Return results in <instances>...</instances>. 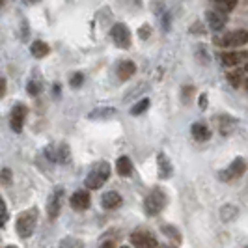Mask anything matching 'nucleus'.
I'll return each mask as SVG.
<instances>
[{
	"label": "nucleus",
	"mask_w": 248,
	"mask_h": 248,
	"mask_svg": "<svg viewBox=\"0 0 248 248\" xmlns=\"http://www.w3.org/2000/svg\"><path fill=\"white\" fill-rule=\"evenodd\" d=\"M108 177H110V164L105 161H101L86 177V186L90 190H97L101 186L105 185L107 181H108Z\"/></svg>",
	"instance_id": "obj_1"
},
{
	"label": "nucleus",
	"mask_w": 248,
	"mask_h": 248,
	"mask_svg": "<svg viewBox=\"0 0 248 248\" xmlns=\"http://www.w3.org/2000/svg\"><path fill=\"white\" fill-rule=\"evenodd\" d=\"M37 224V211L36 209H28V211L21 213L19 218H17V233L23 239H28V237L34 233Z\"/></svg>",
	"instance_id": "obj_2"
},
{
	"label": "nucleus",
	"mask_w": 248,
	"mask_h": 248,
	"mask_svg": "<svg viewBox=\"0 0 248 248\" xmlns=\"http://www.w3.org/2000/svg\"><path fill=\"white\" fill-rule=\"evenodd\" d=\"M166 202H168V200H166V194L157 188V190H153L148 198L144 200V209H146V213H148L149 217H155V215H159V213L164 209Z\"/></svg>",
	"instance_id": "obj_3"
},
{
	"label": "nucleus",
	"mask_w": 248,
	"mask_h": 248,
	"mask_svg": "<svg viewBox=\"0 0 248 248\" xmlns=\"http://www.w3.org/2000/svg\"><path fill=\"white\" fill-rule=\"evenodd\" d=\"M215 43L217 45H222V47H243L248 43V32L247 30H235V32H230L224 37H215Z\"/></svg>",
	"instance_id": "obj_4"
},
{
	"label": "nucleus",
	"mask_w": 248,
	"mask_h": 248,
	"mask_svg": "<svg viewBox=\"0 0 248 248\" xmlns=\"http://www.w3.org/2000/svg\"><path fill=\"white\" fill-rule=\"evenodd\" d=\"M110 36H112V39H114V43H116L120 49H129V47H131V32H129V28L125 25H122V23L112 26Z\"/></svg>",
	"instance_id": "obj_5"
},
{
	"label": "nucleus",
	"mask_w": 248,
	"mask_h": 248,
	"mask_svg": "<svg viewBox=\"0 0 248 248\" xmlns=\"http://www.w3.org/2000/svg\"><path fill=\"white\" fill-rule=\"evenodd\" d=\"M62 200H63V188L62 186H56L52 190V194L49 196V202H47V213H49V218H56L60 215V209H62Z\"/></svg>",
	"instance_id": "obj_6"
},
{
	"label": "nucleus",
	"mask_w": 248,
	"mask_h": 248,
	"mask_svg": "<svg viewBox=\"0 0 248 248\" xmlns=\"http://www.w3.org/2000/svg\"><path fill=\"white\" fill-rule=\"evenodd\" d=\"M245 170H247V162L245 159H241V157H237L235 161L232 162V166L228 168V170H224L220 172V179L222 181H228V179H235V177H241V175L245 174Z\"/></svg>",
	"instance_id": "obj_7"
},
{
	"label": "nucleus",
	"mask_w": 248,
	"mask_h": 248,
	"mask_svg": "<svg viewBox=\"0 0 248 248\" xmlns=\"http://www.w3.org/2000/svg\"><path fill=\"white\" fill-rule=\"evenodd\" d=\"M25 116H26V108L23 107V105H17V107H13L12 118H10V124H12V129L15 131V133H21V131H23Z\"/></svg>",
	"instance_id": "obj_8"
},
{
	"label": "nucleus",
	"mask_w": 248,
	"mask_h": 248,
	"mask_svg": "<svg viewBox=\"0 0 248 248\" xmlns=\"http://www.w3.org/2000/svg\"><path fill=\"white\" fill-rule=\"evenodd\" d=\"M131 241H133V245H135L137 248H155L157 247L155 237L149 235V233H144V232H137V233H133Z\"/></svg>",
	"instance_id": "obj_9"
},
{
	"label": "nucleus",
	"mask_w": 248,
	"mask_h": 248,
	"mask_svg": "<svg viewBox=\"0 0 248 248\" xmlns=\"http://www.w3.org/2000/svg\"><path fill=\"white\" fill-rule=\"evenodd\" d=\"M90 194L84 192V190H77L73 196H71V205H73V209L77 211H84L90 207Z\"/></svg>",
	"instance_id": "obj_10"
},
{
	"label": "nucleus",
	"mask_w": 248,
	"mask_h": 248,
	"mask_svg": "<svg viewBox=\"0 0 248 248\" xmlns=\"http://www.w3.org/2000/svg\"><path fill=\"white\" fill-rule=\"evenodd\" d=\"M101 203H103L105 209H116V207L122 205V196H120L118 192H114V190H108V192L103 194Z\"/></svg>",
	"instance_id": "obj_11"
},
{
	"label": "nucleus",
	"mask_w": 248,
	"mask_h": 248,
	"mask_svg": "<svg viewBox=\"0 0 248 248\" xmlns=\"http://www.w3.org/2000/svg\"><path fill=\"white\" fill-rule=\"evenodd\" d=\"M207 23H209L213 30L218 32V30H222L224 26H226V15L218 12H207Z\"/></svg>",
	"instance_id": "obj_12"
},
{
	"label": "nucleus",
	"mask_w": 248,
	"mask_h": 248,
	"mask_svg": "<svg viewBox=\"0 0 248 248\" xmlns=\"http://www.w3.org/2000/svg\"><path fill=\"white\" fill-rule=\"evenodd\" d=\"M135 71H137V65H135V62L125 60V62H122L120 65H118V77H120L122 80L131 78V77L135 75Z\"/></svg>",
	"instance_id": "obj_13"
},
{
	"label": "nucleus",
	"mask_w": 248,
	"mask_h": 248,
	"mask_svg": "<svg viewBox=\"0 0 248 248\" xmlns=\"http://www.w3.org/2000/svg\"><path fill=\"white\" fill-rule=\"evenodd\" d=\"M157 166H159V175H161L162 179H168V177L172 175V164L166 159L164 153H161V155L157 157Z\"/></svg>",
	"instance_id": "obj_14"
},
{
	"label": "nucleus",
	"mask_w": 248,
	"mask_h": 248,
	"mask_svg": "<svg viewBox=\"0 0 248 248\" xmlns=\"http://www.w3.org/2000/svg\"><path fill=\"white\" fill-rule=\"evenodd\" d=\"M243 58H247V52H241V54H239V52H224L222 56H220L222 63L228 65V67H235Z\"/></svg>",
	"instance_id": "obj_15"
},
{
	"label": "nucleus",
	"mask_w": 248,
	"mask_h": 248,
	"mask_svg": "<svg viewBox=\"0 0 248 248\" xmlns=\"http://www.w3.org/2000/svg\"><path fill=\"white\" fill-rule=\"evenodd\" d=\"M190 133H192V137L196 138V140H200V142H203V140H209V138H211L209 129H207L203 124H194L192 125V129H190Z\"/></svg>",
	"instance_id": "obj_16"
},
{
	"label": "nucleus",
	"mask_w": 248,
	"mask_h": 248,
	"mask_svg": "<svg viewBox=\"0 0 248 248\" xmlns=\"http://www.w3.org/2000/svg\"><path fill=\"white\" fill-rule=\"evenodd\" d=\"M30 52H32V56H36V58H43V56L49 54L50 49L45 41H34L32 47H30Z\"/></svg>",
	"instance_id": "obj_17"
},
{
	"label": "nucleus",
	"mask_w": 248,
	"mask_h": 248,
	"mask_svg": "<svg viewBox=\"0 0 248 248\" xmlns=\"http://www.w3.org/2000/svg\"><path fill=\"white\" fill-rule=\"evenodd\" d=\"M131 170H133L131 159H129V157H120V159H118V162H116V172L125 177V175L131 174Z\"/></svg>",
	"instance_id": "obj_18"
},
{
	"label": "nucleus",
	"mask_w": 248,
	"mask_h": 248,
	"mask_svg": "<svg viewBox=\"0 0 248 248\" xmlns=\"http://www.w3.org/2000/svg\"><path fill=\"white\" fill-rule=\"evenodd\" d=\"M116 114V108H105V107H101V108H95V110L90 112V118L92 120H108Z\"/></svg>",
	"instance_id": "obj_19"
},
{
	"label": "nucleus",
	"mask_w": 248,
	"mask_h": 248,
	"mask_svg": "<svg viewBox=\"0 0 248 248\" xmlns=\"http://www.w3.org/2000/svg\"><path fill=\"white\" fill-rule=\"evenodd\" d=\"M60 248H84V243L77 237H65L60 243Z\"/></svg>",
	"instance_id": "obj_20"
},
{
	"label": "nucleus",
	"mask_w": 248,
	"mask_h": 248,
	"mask_svg": "<svg viewBox=\"0 0 248 248\" xmlns=\"http://www.w3.org/2000/svg\"><path fill=\"white\" fill-rule=\"evenodd\" d=\"M215 4H217L222 12H232L237 6V0H215Z\"/></svg>",
	"instance_id": "obj_21"
},
{
	"label": "nucleus",
	"mask_w": 248,
	"mask_h": 248,
	"mask_svg": "<svg viewBox=\"0 0 248 248\" xmlns=\"http://www.w3.org/2000/svg\"><path fill=\"white\" fill-rule=\"evenodd\" d=\"M148 107H149V99H140V101L137 103V105H135V107L131 108V114H135V116H138V114H142V112L148 110Z\"/></svg>",
	"instance_id": "obj_22"
},
{
	"label": "nucleus",
	"mask_w": 248,
	"mask_h": 248,
	"mask_svg": "<svg viewBox=\"0 0 248 248\" xmlns=\"http://www.w3.org/2000/svg\"><path fill=\"white\" fill-rule=\"evenodd\" d=\"M241 78H243V73H241V71H232V73H228V82L233 88L241 86Z\"/></svg>",
	"instance_id": "obj_23"
},
{
	"label": "nucleus",
	"mask_w": 248,
	"mask_h": 248,
	"mask_svg": "<svg viewBox=\"0 0 248 248\" xmlns=\"http://www.w3.org/2000/svg\"><path fill=\"white\" fill-rule=\"evenodd\" d=\"M6 222H8V209H6V203H4V200L0 196V228Z\"/></svg>",
	"instance_id": "obj_24"
},
{
	"label": "nucleus",
	"mask_w": 248,
	"mask_h": 248,
	"mask_svg": "<svg viewBox=\"0 0 248 248\" xmlns=\"http://www.w3.org/2000/svg\"><path fill=\"white\" fill-rule=\"evenodd\" d=\"M82 82H84V75H82V73H75L73 77L69 78V84H71L73 88H78Z\"/></svg>",
	"instance_id": "obj_25"
},
{
	"label": "nucleus",
	"mask_w": 248,
	"mask_h": 248,
	"mask_svg": "<svg viewBox=\"0 0 248 248\" xmlns=\"http://www.w3.org/2000/svg\"><path fill=\"white\" fill-rule=\"evenodd\" d=\"M28 93H30V95L41 93V84L36 82V80H30V82H28Z\"/></svg>",
	"instance_id": "obj_26"
},
{
	"label": "nucleus",
	"mask_w": 248,
	"mask_h": 248,
	"mask_svg": "<svg viewBox=\"0 0 248 248\" xmlns=\"http://www.w3.org/2000/svg\"><path fill=\"white\" fill-rule=\"evenodd\" d=\"M162 232H164V233H168L170 237H175L177 241H181V237H179V232H177L175 228H172V226H164V228H162Z\"/></svg>",
	"instance_id": "obj_27"
},
{
	"label": "nucleus",
	"mask_w": 248,
	"mask_h": 248,
	"mask_svg": "<svg viewBox=\"0 0 248 248\" xmlns=\"http://www.w3.org/2000/svg\"><path fill=\"white\" fill-rule=\"evenodd\" d=\"M0 179H2L4 183H10V181H12V172H10L8 168H4V170L0 172Z\"/></svg>",
	"instance_id": "obj_28"
},
{
	"label": "nucleus",
	"mask_w": 248,
	"mask_h": 248,
	"mask_svg": "<svg viewBox=\"0 0 248 248\" xmlns=\"http://www.w3.org/2000/svg\"><path fill=\"white\" fill-rule=\"evenodd\" d=\"M138 36L142 37V39H146V37L149 36V26L148 25L140 26V30H138Z\"/></svg>",
	"instance_id": "obj_29"
},
{
	"label": "nucleus",
	"mask_w": 248,
	"mask_h": 248,
	"mask_svg": "<svg viewBox=\"0 0 248 248\" xmlns=\"http://www.w3.org/2000/svg\"><path fill=\"white\" fill-rule=\"evenodd\" d=\"M200 108L202 110H205L207 108V95L203 93V95H200Z\"/></svg>",
	"instance_id": "obj_30"
},
{
	"label": "nucleus",
	"mask_w": 248,
	"mask_h": 248,
	"mask_svg": "<svg viewBox=\"0 0 248 248\" xmlns=\"http://www.w3.org/2000/svg\"><path fill=\"white\" fill-rule=\"evenodd\" d=\"M4 93H6V80L0 78V97H4Z\"/></svg>",
	"instance_id": "obj_31"
},
{
	"label": "nucleus",
	"mask_w": 248,
	"mask_h": 248,
	"mask_svg": "<svg viewBox=\"0 0 248 248\" xmlns=\"http://www.w3.org/2000/svg\"><path fill=\"white\" fill-rule=\"evenodd\" d=\"M101 248H114V245H112V243H105Z\"/></svg>",
	"instance_id": "obj_32"
},
{
	"label": "nucleus",
	"mask_w": 248,
	"mask_h": 248,
	"mask_svg": "<svg viewBox=\"0 0 248 248\" xmlns=\"http://www.w3.org/2000/svg\"><path fill=\"white\" fill-rule=\"evenodd\" d=\"M25 4H36V2H39V0H23Z\"/></svg>",
	"instance_id": "obj_33"
},
{
	"label": "nucleus",
	"mask_w": 248,
	"mask_h": 248,
	"mask_svg": "<svg viewBox=\"0 0 248 248\" xmlns=\"http://www.w3.org/2000/svg\"><path fill=\"white\" fill-rule=\"evenodd\" d=\"M2 4H4V0H0V6H2Z\"/></svg>",
	"instance_id": "obj_34"
},
{
	"label": "nucleus",
	"mask_w": 248,
	"mask_h": 248,
	"mask_svg": "<svg viewBox=\"0 0 248 248\" xmlns=\"http://www.w3.org/2000/svg\"><path fill=\"white\" fill-rule=\"evenodd\" d=\"M6 248H17V247H6Z\"/></svg>",
	"instance_id": "obj_35"
},
{
	"label": "nucleus",
	"mask_w": 248,
	"mask_h": 248,
	"mask_svg": "<svg viewBox=\"0 0 248 248\" xmlns=\"http://www.w3.org/2000/svg\"><path fill=\"white\" fill-rule=\"evenodd\" d=\"M122 248H129V247H122Z\"/></svg>",
	"instance_id": "obj_36"
}]
</instances>
